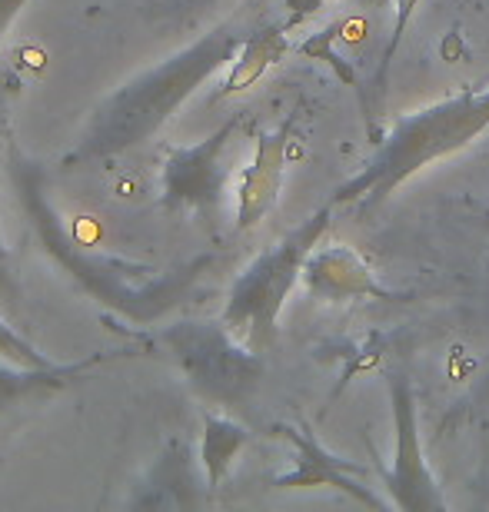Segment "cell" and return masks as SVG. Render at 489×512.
I'll return each mask as SVG.
<instances>
[{"mask_svg":"<svg viewBox=\"0 0 489 512\" xmlns=\"http://www.w3.org/2000/svg\"><path fill=\"white\" fill-rule=\"evenodd\" d=\"M240 34L230 27H217L190 47L177 50L157 67L130 77L117 87L94 114L84 133L64 157V167H84V163L110 160L147 143L154 133L197 94V87L213 77L223 64H233L240 50Z\"/></svg>","mask_w":489,"mask_h":512,"instance_id":"cell-1","label":"cell"},{"mask_svg":"<svg viewBox=\"0 0 489 512\" xmlns=\"http://www.w3.org/2000/svg\"><path fill=\"white\" fill-rule=\"evenodd\" d=\"M17 180H20V190H24L30 220H34L40 240H44V250L54 256L90 296H97L100 303H107L110 310L130 316V320L147 323V320H157L160 313H167L170 306L180 300L183 286H187L193 276H197L200 266L207 263V260H200L187 266V270L157 276L154 280V273H150L147 266H137L110 253H90L84 243L64 227L54 203L47 200L44 173L37 167H24V170L17 167Z\"/></svg>","mask_w":489,"mask_h":512,"instance_id":"cell-2","label":"cell"},{"mask_svg":"<svg viewBox=\"0 0 489 512\" xmlns=\"http://www.w3.org/2000/svg\"><path fill=\"white\" fill-rule=\"evenodd\" d=\"M486 127H489V94H476V90H466V94L443 100V104L423 110V114L400 120L370 167L356 180L346 183V187H340L336 203L366 197V193L383 200L386 193L400 187L420 167L466 147Z\"/></svg>","mask_w":489,"mask_h":512,"instance_id":"cell-3","label":"cell"},{"mask_svg":"<svg viewBox=\"0 0 489 512\" xmlns=\"http://www.w3.org/2000/svg\"><path fill=\"white\" fill-rule=\"evenodd\" d=\"M333 210L323 207L317 210L307 223H300L290 237H283L277 247H270L267 253H260L247 270L237 276L230 290V300L223 306V330L233 340L243 343L253 353L270 350L277 340V323L280 310L287 303V296L293 293V286L300 283L303 266L313 256V250L320 247L323 233L330 230Z\"/></svg>","mask_w":489,"mask_h":512,"instance_id":"cell-4","label":"cell"},{"mask_svg":"<svg viewBox=\"0 0 489 512\" xmlns=\"http://www.w3.org/2000/svg\"><path fill=\"white\" fill-rule=\"evenodd\" d=\"M163 343L173 353V360L180 363V370L190 376L193 386H200L203 393L220 396V399H237L257 383L260 363L257 356L237 343L233 336L220 326H197L183 323L163 333Z\"/></svg>","mask_w":489,"mask_h":512,"instance_id":"cell-5","label":"cell"},{"mask_svg":"<svg viewBox=\"0 0 489 512\" xmlns=\"http://www.w3.org/2000/svg\"><path fill=\"white\" fill-rule=\"evenodd\" d=\"M240 120H230L207 140L193 147L170 150L163 163V203L173 213H197V217H213L227 190L230 167L227 153L237 140Z\"/></svg>","mask_w":489,"mask_h":512,"instance_id":"cell-6","label":"cell"},{"mask_svg":"<svg viewBox=\"0 0 489 512\" xmlns=\"http://www.w3.org/2000/svg\"><path fill=\"white\" fill-rule=\"evenodd\" d=\"M393 413H396V466L380 469L386 479V489L393 493V503L400 509H443L436 496V483L430 469L423 463L420 436H416V413H413V393L406 376L393 380Z\"/></svg>","mask_w":489,"mask_h":512,"instance_id":"cell-7","label":"cell"},{"mask_svg":"<svg viewBox=\"0 0 489 512\" xmlns=\"http://www.w3.org/2000/svg\"><path fill=\"white\" fill-rule=\"evenodd\" d=\"M297 114H290L277 130L260 133L257 137V153H253L250 167L240 173L237 230H253L273 210V203H277L280 187H283V173H287V163H290Z\"/></svg>","mask_w":489,"mask_h":512,"instance_id":"cell-8","label":"cell"},{"mask_svg":"<svg viewBox=\"0 0 489 512\" xmlns=\"http://www.w3.org/2000/svg\"><path fill=\"white\" fill-rule=\"evenodd\" d=\"M277 433L283 439H290L293 449H297V466L290 473H283L277 479L280 489H297V486H333L340 493L353 496L356 503L363 506H380V496H373L370 489L363 486V466L350 463V459H336L313 439L310 429H290V426H277Z\"/></svg>","mask_w":489,"mask_h":512,"instance_id":"cell-9","label":"cell"},{"mask_svg":"<svg viewBox=\"0 0 489 512\" xmlns=\"http://www.w3.org/2000/svg\"><path fill=\"white\" fill-rule=\"evenodd\" d=\"M303 283L320 300H353V296H386V290L373 280L370 266L350 250H313L303 266Z\"/></svg>","mask_w":489,"mask_h":512,"instance_id":"cell-10","label":"cell"},{"mask_svg":"<svg viewBox=\"0 0 489 512\" xmlns=\"http://www.w3.org/2000/svg\"><path fill=\"white\" fill-rule=\"evenodd\" d=\"M290 50V27L287 24H270L253 30L250 37H243V44L237 50L230 64V74L223 77L220 84V97H233L250 90L257 80L267 74L273 64H280Z\"/></svg>","mask_w":489,"mask_h":512,"instance_id":"cell-11","label":"cell"},{"mask_svg":"<svg viewBox=\"0 0 489 512\" xmlns=\"http://www.w3.org/2000/svg\"><path fill=\"white\" fill-rule=\"evenodd\" d=\"M250 436L247 429L237 426L227 416H207V426H203V446H200V459L203 469H207V486L220 489L223 479L230 476L237 456L247 449Z\"/></svg>","mask_w":489,"mask_h":512,"instance_id":"cell-12","label":"cell"},{"mask_svg":"<svg viewBox=\"0 0 489 512\" xmlns=\"http://www.w3.org/2000/svg\"><path fill=\"white\" fill-rule=\"evenodd\" d=\"M346 27V20H336V24H330L326 30H320V34H313V37H307L303 44L297 47L303 57H310V60H320V64H326V67H333V74L343 80L346 87H353L356 94H360V100H363V107H370L366 104V87H363V80H360V74H356V67L353 64H346V60L336 54V37H340V30Z\"/></svg>","mask_w":489,"mask_h":512,"instance_id":"cell-13","label":"cell"},{"mask_svg":"<svg viewBox=\"0 0 489 512\" xmlns=\"http://www.w3.org/2000/svg\"><path fill=\"white\" fill-rule=\"evenodd\" d=\"M0 356L7 363L20 366V370H34V373H47L50 370V360L37 346L27 343V336H20L14 326H10L4 316H0Z\"/></svg>","mask_w":489,"mask_h":512,"instance_id":"cell-14","label":"cell"},{"mask_svg":"<svg viewBox=\"0 0 489 512\" xmlns=\"http://www.w3.org/2000/svg\"><path fill=\"white\" fill-rule=\"evenodd\" d=\"M7 80H0V140L7 133ZM0 300L4 303H14L17 300V283H14V273H10V253H7V243L0 237Z\"/></svg>","mask_w":489,"mask_h":512,"instance_id":"cell-15","label":"cell"},{"mask_svg":"<svg viewBox=\"0 0 489 512\" xmlns=\"http://www.w3.org/2000/svg\"><path fill=\"white\" fill-rule=\"evenodd\" d=\"M27 4H30V0H0V44L7 40L10 27L20 20V14L27 10Z\"/></svg>","mask_w":489,"mask_h":512,"instance_id":"cell-16","label":"cell"},{"mask_svg":"<svg viewBox=\"0 0 489 512\" xmlns=\"http://www.w3.org/2000/svg\"><path fill=\"white\" fill-rule=\"evenodd\" d=\"M287 4V10H290V20H287V27L293 30L297 24H303L307 17H313L317 10L326 4V0H283Z\"/></svg>","mask_w":489,"mask_h":512,"instance_id":"cell-17","label":"cell"},{"mask_svg":"<svg viewBox=\"0 0 489 512\" xmlns=\"http://www.w3.org/2000/svg\"><path fill=\"white\" fill-rule=\"evenodd\" d=\"M360 4H363V7H383L386 0H360Z\"/></svg>","mask_w":489,"mask_h":512,"instance_id":"cell-18","label":"cell"}]
</instances>
